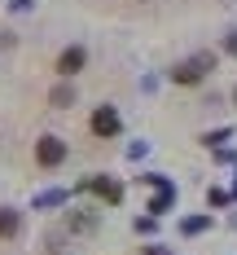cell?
Wrapping results in <instances>:
<instances>
[{"label": "cell", "mask_w": 237, "mask_h": 255, "mask_svg": "<svg viewBox=\"0 0 237 255\" xmlns=\"http://www.w3.org/2000/svg\"><path fill=\"white\" fill-rule=\"evenodd\" d=\"M35 158H40V167H57V163L66 158V145H62L57 136H40V145H35Z\"/></svg>", "instance_id": "1"}, {"label": "cell", "mask_w": 237, "mask_h": 255, "mask_svg": "<svg viewBox=\"0 0 237 255\" xmlns=\"http://www.w3.org/2000/svg\"><path fill=\"white\" fill-rule=\"evenodd\" d=\"M92 132H97V136H114V132H119L114 106H97V110H92Z\"/></svg>", "instance_id": "2"}, {"label": "cell", "mask_w": 237, "mask_h": 255, "mask_svg": "<svg viewBox=\"0 0 237 255\" xmlns=\"http://www.w3.org/2000/svg\"><path fill=\"white\" fill-rule=\"evenodd\" d=\"M83 62H88V53L79 49V44H75V49H66L62 57H57V75H79V71H83Z\"/></svg>", "instance_id": "3"}, {"label": "cell", "mask_w": 237, "mask_h": 255, "mask_svg": "<svg viewBox=\"0 0 237 255\" xmlns=\"http://www.w3.org/2000/svg\"><path fill=\"white\" fill-rule=\"evenodd\" d=\"M18 225H22V220H18V211L0 207V238H13V233H18Z\"/></svg>", "instance_id": "4"}, {"label": "cell", "mask_w": 237, "mask_h": 255, "mask_svg": "<svg viewBox=\"0 0 237 255\" xmlns=\"http://www.w3.org/2000/svg\"><path fill=\"white\" fill-rule=\"evenodd\" d=\"M202 66H207V62H189V66L176 71V79H180V84H193V79H202Z\"/></svg>", "instance_id": "5"}, {"label": "cell", "mask_w": 237, "mask_h": 255, "mask_svg": "<svg viewBox=\"0 0 237 255\" xmlns=\"http://www.w3.org/2000/svg\"><path fill=\"white\" fill-rule=\"evenodd\" d=\"M92 189H97L101 198H110V203H119V185H110V180H92Z\"/></svg>", "instance_id": "6"}]
</instances>
